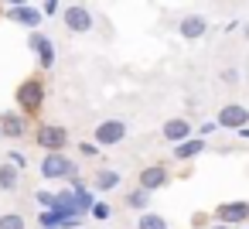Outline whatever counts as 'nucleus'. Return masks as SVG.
Instances as JSON below:
<instances>
[{"mask_svg":"<svg viewBox=\"0 0 249 229\" xmlns=\"http://www.w3.org/2000/svg\"><path fill=\"white\" fill-rule=\"evenodd\" d=\"M41 103H45V82L41 79H24L18 86V106L24 113H35V110H41Z\"/></svg>","mask_w":249,"mask_h":229,"instance_id":"1","label":"nucleus"},{"mask_svg":"<svg viewBox=\"0 0 249 229\" xmlns=\"http://www.w3.org/2000/svg\"><path fill=\"white\" fill-rule=\"evenodd\" d=\"M126 134H130V123L123 116H113V120H103L96 127V144L99 147H113V144L126 140Z\"/></svg>","mask_w":249,"mask_h":229,"instance_id":"2","label":"nucleus"},{"mask_svg":"<svg viewBox=\"0 0 249 229\" xmlns=\"http://www.w3.org/2000/svg\"><path fill=\"white\" fill-rule=\"evenodd\" d=\"M41 178H75V164L62 151H48L41 161Z\"/></svg>","mask_w":249,"mask_h":229,"instance_id":"3","label":"nucleus"},{"mask_svg":"<svg viewBox=\"0 0 249 229\" xmlns=\"http://www.w3.org/2000/svg\"><path fill=\"white\" fill-rule=\"evenodd\" d=\"M62 24H65V31H72V35H89V31H92V14H89V7L72 4V7H65Z\"/></svg>","mask_w":249,"mask_h":229,"instance_id":"4","label":"nucleus"},{"mask_svg":"<svg viewBox=\"0 0 249 229\" xmlns=\"http://www.w3.org/2000/svg\"><path fill=\"white\" fill-rule=\"evenodd\" d=\"M215 222H225V226H246L249 222V202H222L215 205Z\"/></svg>","mask_w":249,"mask_h":229,"instance_id":"5","label":"nucleus"},{"mask_svg":"<svg viewBox=\"0 0 249 229\" xmlns=\"http://www.w3.org/2000/svg\"><path fill=\"white\" fill-rule=\"evenodd\" d=\"M28 48H31V55L38 58V65H41V69H52V65H55V41H52L48 35H41V31H31V38H28Z\"/></svg>","mask_w":249,"mask_h":229,"instance_id":"6","label":"nucleus"},{"mask_svg":"<svg viewBox=\"0 0 249 229\" xmlns=\"http://www.w3.org/2000/svg\"><path fill=\"white\" fill-rule=\"evenodd\" d=\"M215 120H218L222 130H242V127L249 123V110H246L242 103H225Z\"/></svg>","mask_w":249,"mask_h":229,"instance_id":"7","label":"nucleus"},{"mask_svg":"<svg viewBox=\"0 0 249 229\" xmlns=\"http://www.w3.org/2000/svg\"><path fill=\"white\" fill-rule=\"evenodd\" d=\"M7 21H14V24H21V28L38 31V28H41V21H45V11H41V7H31V4H24V7H7Z\"/></svg>","mask_w":249,"mask_h":229,"instance_id":"8","label":"nucleus"},{"mask_svg":"<svg viewBox=\"0 0 249 229\" xmlns=\"http://www.w3.org/2000/svg\"><path fill=\"white\" fill-rule=\"evenodd\" d=\"M38 144H41L45 151H62V147L69 144V130L58 127V123H41V127H38Z\"/></svg>","mask_w":249,"mask_h":229,"instance_id":"9","label":"nucleus"},{"mask_svg":"<svg viewBox=\"0 0 249 229\" xmlns=\"http://www.w3.org/2000/svg\"><path fill=\"white\" fill-rule=\"evenodd\" d=\"M178 35H181L184 41H201V38L208 35V21H205L201 14H184V18L178 21Z\"/></svg>","mask_w":249,"mask_h":229,"instance_id":"10","label":"nucleus"},{"mask_svg":"<svg viewBox=\"0 0 249 229\" xmlns=\"http://www.w3.org/2000/svg\"><path fill=\"white\" fill-rule=\"evenodd\" d=\"M160 137H164L167 144H181V140L195 137V130H191V123H188L184 116H171V120L160 127Z\"/></svg>","mask_w":249,"mask_h":229,"instance_id":"11","label":"nucleus"},{"mask_svg":"<svg viewBox=\"0 0 249 229\" xmlns=\"http://www.w3.org/2000/svg\"><path fill=\"white\" fill-rule=\"evenodd\" d=\"M167 181H171V174H167L164 164H147V168L140 171V188H147V191H157V188H164Z\"/></svg>","mask_w":249,"mask_h":229,"instance_id":"12","label":"nucleus"},{"mask_svg":"<svg viewBox=\"0 0 249 229\" xmlns=\"http://www.w3.org/2000/svg\"><path fill=\"white\" fill-rule=\"evenodd\" d=\"M28 120L21 113H0V137H24Z\"/></svg>","mask_w":249,"mask_h":229,"instance_id":"13","label":"nucleus"},{"mask_svg":"<svg viewBox=\"0 0 249 229\" xmlns=\"http://www.w3.org/2000/svg\"><path fill=\"white\" fill-rule=\"evenodd\" d=\"M205 151V137H188V140H181V144H174V157L178 161H191V157H198Z\"/></svg>","mask_w":249,"mask_h":229,"instance_id":"14","label":"nucleus"},{"mask_svg":"<svg viewBox=\"0 0 249 229\" xmlns=\"http://www.w3.org/2000/svg\"><path fill=\"white\" fill-rule=\"evenodd\" d=\"M21 185V168L18 164H0V191H14Z\"/></svg>","mask_w":249,"mask_h":229,"instance_id":"15","label":"nucleus"},{"mask_svg":"<svg viewBox=\"0 0 249 229\" xmlns=\"http://www.w3.org/2000/svg\"><path fill=\"white\" fill-rule=\"evenodd\" d=\"M120 181H123V174L120 171H113V168H103V171H96V191H113V188H120Z\"/></svg>","mask_w":249,"mask_h":229,"instance_id":"16","label":"nucleus"},{"mask_svg":"<svg viewBox=\"0 0 249 229\" xmlns=\"http://www.w3.org/2000/svg\"><path fill=\"white\" fill-rule=\"evenodd\" d=\"M150 195H154V191H147V188H133V191L126 195V205H130V209H137V212H147Z\"/></svg>","mask_w":249,"mask_h":229,"instance_id":"17","label":"nucleus"},{"mask_svg":"<svg viewBox=\"0 0 249 229\" xmlns=\"http://www.w3.org/2000/svg\"><path fill=\"white\" fill-rule=\"evenodd\" d=\"M137 229H167V219L157 215V212H143V215L137 219Z\"/></svg>","mask_w":249,"mask_h":229,"instance_id":"18","label":"nucleus"},{"mask_svg":"<svg viewBox=\"0 0 249 229\" xmlns=\"http://www.w3.org/2000/svg\"><path fill=\"white\" fill-rule=\"evenodd\" d=\"M28 222H24V215L21 212H4L0 215V229H24Z\"/></svg>","mask_w":249,"mask_h":229,"instance_id":"19","label":"nucleus"},{"mask_svg":"<svg viewBox=\"0 0 249 229\" xmlns=\"http://www.w3.org/2000/svg\"><path fill=\"white\" fill-rule=\"evenodd\" d=\"M35 198H38V205H45V209H58V195H55V191H48V188H41Z\"/></svg>","mask_w":249,"mask_h":229,"instance_id":"20","label":"nucleus"},{"mask_svg":"<svg viewBox=\"0 0 249 229\" xmlns=\"http://www.w3.org/2000/svg\"><path fill=\"white\" fill-rule=\"evenodd\" d=\"M89 215H92V219H109V215H113V209H109L106 202H96V205L89 209Z\"/></svg>","mask_w":249,"mask_h":229,"instance_id":"21","label":"nucleus"},{"mask_svg":"<svg viewBox=\"0 0 249 229\" xmlns=\"http://www.w3.org/2000/svg\"><path fill=\"white\" fill-rule=\"evenodd\" d=\"M79 154H82V157H96V154H99V144H96V140H82V144H79Z\"/></svg>","mask_w":249,"mask_h":229,"instance_id":"22","label":"nucleus"},{"mask_svg":"<svg viewBox=\"0 0 249 229\" xmlns=\"http://www.w3.org/2000/svg\"><path fill=\"white\" fill-rule=\"evenodd\" d=\"M7 161H11V164H18V168H21V171H24V168H28V157H24V154H21V151H7Z\"/></svg>","mask_w":249,"mask_h":229,"instance_id":"23","label":"nucleus"},{"mask_svg":"<svg viewBox=\"0 0 249 229\" xmlns=\"http://www.w3.org/2000/svg\"><path fill=\"white\" fill-rule=\"evenodd\" d=\"M222 82L235 86V82H239V72H235V69H222Z\"/></svg>","mask_w":249,"mask_h":229,"instance_id":"24","label":"nucleus"},{"mask_svg":"<svg viewBox=\"0 0 249 229\" xmlns=\"http://www.w3.org/2000/svg\"><path fill=\"white\" fill-rule=\"evenodd\" d=\"M218 130V120H212V123H201L198 127V137H208V134H215Z\"/></svg>","mask_w":249,"mask_h":229,"instance_id":"25","label":"nucleus"},{"mask_svg":"<svg viewBox=\"0 0 249 229\" xmlns=\"http://www.w3.org/2000/svg\"><path fill=\"white\" fill-rule=\"evenodd\" d=\"M41 11H45V18H55V14H58V0H45Z\"/></svg>","mask_w":249,"mask_h":229,"instance_id":"26","label":"nucleus"},{"mask_svg":"<svg viewBox=\"0 0 249 229\" xmlns=\"http://www.w3.org/2000/svg\"><path fill=\"white\" fill-rule=\"evenodd\" d=\"M0 4H7V7H24L28 0H0Z\"/></svg>","mask_w":249,"mask_h":229,"instance_id":"27","label":"nucleus"},{"mask_svg":"<svg viewBox=\"0 0 249 229\" xmlns=\"http://www.w3.org/2000/svg\"><path fill=\"white\" fill-rule=\"evenodd\" d=\"M212 229H235V226H225V222H215Z\"/></svg>","mask_w":249,"mask_h":229,"instance_id":"28","label":"nucleus"},{"mask_svg":"<svg viewBox=\"0 0 249 229\" xmlns=\"http://www.w3.org/2000/svg\"><path fill=\"white\" fill-rule=\"evenodd\" d=\"M242 35H246V41H249V21H246V24H242Z\"/></svg>","mask_w":249,"mask_h":229,"instance_id":"29","label":"nucleus"},{"mask_svg":"<svg viewBox=\"0 0 249 229\" xmlns=\"http://www.w3.org/2000/svg\"><path fill=\"white\" fill-rule=\"evenodd\" d=\"M239 134H242V137H246V140H249V127H242V130H239Z\"/></svg>","mask_w":249,"mask_h":229,"instance_id":"30","label":"nucleus"},{"mask_svg":"<svg viewBox=\"0 0 249 229\" xmlns=\"http://www.w3.org/2000/svg\"><path fill=\"white\" fill-rule=\"evenodd\" d=\"M75 229H82V226H75Z\"/></svg>","mask_w":249,"mask_h":229,"instance_id":"31","label":"nucleus"},{"mask_svg":"<svg viewBox=\"0 0 249 229\" xmlns=\"http://www.w3.org/2000/svg\"><path fill=\"white\" fill-rule=\"evenodd\" d=\"M52 229H55V226H52Z\"/></svg>","mask_w":249,"mask_h":229,"instance_id":"32","label":"nucleus"}]
</instances>
